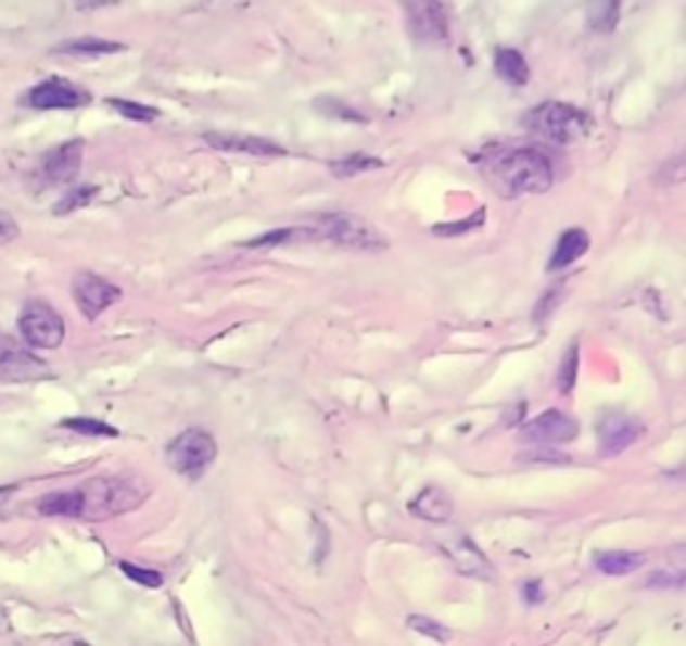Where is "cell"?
Returning <instances> with one entry per match:
<instances>
[{"label":"cell","instance_id":"obj_36","mask_svg":"<svg viewBox=\"0 0 686 646\" xmlns=\"http://www.w3.org/2000/svg\"><path fill=\"white\" fill-rule=\"evenodd\" d=\"M118 0H76L78 9H102V5H113Z\"/></svg>","mask_w":686,"mask_h":646},{"label":"cell","instance_id":"obj_22","mask_svg":"<svg viewBox=\"0 0 686 646\" xmlns=\"http://www.w3.org/2000/svg\"><path fill=\"white\" fill-rule=\"evenodd\" d=\"M56 51H60V54L97 56V54H113V51H124V43L105 41V38H76V41H67V43L56 46Z\"/></svg>","mask_w":686,"mask_h":646},{"label":"cell","instance_id":"obj_20","mask_svg":"<svg viewBox=\"0 0 686 646\" xmlns=\"http://www.w3.org/2000/svg\"><path fill=\"white\" fill-rule=\"evenodd\" d=\"M622 0H590L587 3V25L593 33H611L620 22Z\"/></svg>","mask_w":686,"mask_h":646},{"label":"cell","instance_id":"obj_15","mask_svg":"<svg viewBox=\"0 0 686 646\" xmlns=\"http://www.w3.org/2000/svg\"><path fill=\"white\" fill-rule=\"evenodd\" d=\"M204 140L217 151H231V153H250V156H284V148L277 145L271 140H263V137L253 135H223V131H207Z\"/></svg>","mask_w":686,"mask_h":646},{"label":"cell","instance_id":"obj_27","mask_svg":"<svg viewBox=\"0 0 686 646\" xmlns=\"http://www.w3.org/2000/svg\"><path fill=\"white\" fill-rule=\"evenodd\" d=\"M576 368H580V349L571 346L569 352H566V359H563V368H560L558 373V384L563 392H571L576 384Z\"/></svg>","mask_w":686,"mask_h":646},{"label":"cell","instance_id":"obj_19","mask_svg":"<svg viewBox=\"0 0 686 646\" xmlns=\"http://www.w3.org/2000/svg\"><path fill=\"white\" fill-rule=\"evenodd\" d=\"M494 67L496 73H499L501 78H505L507 84H512V87H525L531 78V71H529V62H525V56L520 54V51L514 49H499L494 54Z\"/></svg>","mask_w":686,"mask_h":646},{"label":"cell","instance_id":"obj_29","mask_svg":"<svg viewBox=\"0 0 686 646\" xmlns=\"http://www.w3.org/2000/svg\"><path fill=\"white\" fill-rule=\"evenodd\" d=\"M408 625L414 628V631H419L421 636H429L437 644H445V638H448V631H445L443 625H437L434 620H427V617H410Z\"/></svg>","mask_w":686,"mask_h":646},{"label":"cell","instance_id":"obj_12","mask_svg":"<svg viewBox=\"0 0 686 646\" xmlns=\"http://www.w3.org/2000/svg\"><path fill=\"white\" fill-rule=\"evenodd\" d=\"M646 427L633 416L611 414L598 425V451L600 456H617L631 448L638 438H644Z\"/></svg>","mask_w":686,"mask_h":646},{"label":"cell","instance_id":"obj_26","mask_svg":"<svg viewBox=\"0 0 686 646\" xmlns=\"http://www.w3.org/2000/svg\"><path fill=\"white\" fill-rule=\"evenodd\" d=\"M483 220L485 210H478V215L467 217V220L461 223H440V226H434V233H437V237H459V233H470L472 228L483 226Z\"/></svg>","mask_w":686,"mask_h":646},{"label":"cell","instance_id":"obj_4","mask_svg":"<svg viewBox=\"0 0 686 646\" xmlns=\"http://www.w3.org/2000/svg\"><path fill=\"white\" fill-rule=\"evenodd\" d=\"M314 231L322 239H330L333 244H339V248L357 250V253H381V250L389 248V242L381 237V231L373 223L352 213L322 215Z\"/></svg>","mask_w":686,"mask_h":646},{"label":"cell","instance_id":"obj_2","mask_svg":"<svg viewBox=\"0 0 686 646\" xmlns=\"http://www.w3.org/2000/svg\"><path fill=\"white\" fill-rule=\"evenodd\" d=\"M84 516L81 518H113L135 510L151 494L148 485L137 478H97L81 489Z\"/></svg>","mask_w":686,"mask_h":646},{"label":"cell","instance_id":"obj_16","mask_svg":"<svg viewBox=\"0 0 686 646\" xmlns=\"http://www.w3.org/2000/svg\"><path fill=\"white\" fill-rule=\"evenodd\" d=\"M38 512L46 518H81L84 516V494L81 489L54 491L38 499Z\"/></svg>","mask_w":686,"mask_h":646},{"label":"cell","instance_id":"obj_34","mask_svg":"<svg viewBox=\"0 0 686 646\" xmlns=\"http://www.w3.org/2000/svg\"><path fill=\"white\" fill-rule=\"evenodd\" d=\"M16 233H20V226H16L14 220H9L5 215H0V244L16 239Z\"/></svg>","mask_w":686,"mask_h":646},{"label":"cell","instance_id":"obj_7","mask_svg":"<svg viewBox=\"0 0 686 646\" xmlns=\"http://www.w3.org/2000/svg\"><path fill=\"white\" fill-rule=\"evenodd\" d=\"M408 33L419 43L448 41V11L440 0H399Z\"/></svg>","mask_w":686,"mask_h":646},{"label":"cell","instance_id":"obj_14","mask_svg":"<svg viewBox=\"0 0 686 646\" xmlns=\"http://www.w3.org/2000/svg\"><path fill=\"white\" fill-rule=\"evenodd\" d=\"M81 159H84V142L73 140L65 142V145L54 148L43 156L41 164V175L46 182L51 186H65V182L76 180L78 169H81Z\"/></svg>","mask_w":686,"mask_h":646},{"label":"cell","instance_id":"obj_28","mask_svg":"<svg viewBox=\"0 0 686 646\" xmlns=\"http://www.w3.org/2000/svg\"><path fill=\"white\" fill-rule=\"evenodd\" d=\"M122 571L129 577L131 582H140L145 587H162L164 585V577L153 569H140L135 563H122Z\"/></svg>","mask_w":686,"mask_h":646},{"label":"cell","instance_id":"obj_31","mask_svg":"<svg viewBox=\"0 0 686 646\" xmlns=\"http://www.w3.org/2000/svg\"><path fill=\"white\" fill-rule=\"evenodd\" d=\"M317 107L322 113H328V116L333 118H343V122H365V116H359L357 111H352L348 105H343V102H335V100H317Z\"/></svg>","mask_w":686,"mask_h":646},{"label":"cell","instance_id":"obj_3","mask_svg":"<svg viewBox=\"0 0 686 646\" xmlns=\"http://www.w3.org/2000/svg\"><path fill=\"white\" fill-rule=\"evenodd\" d=\"M525 127L550 142H576L590 131V116L569 102H542L525 113Z\"/></svg>","mask_w":686,"mask_h":646},{"label":"cell","instance_id":"obj_25","mask_svg":"<svg viewBox=\"0 0 686 646\" xmlns=\"http://www.w3.org/2000/svg\"><path fill=\"white\" fill-rule=\"evenodd\" d=\"M107 105L116 107L122 116L131 118V122H153V118L158 116L156 107L140 105V102H131V100H118V97H111V100H107Z\"/></svg>","mask_w":686,"mask_h":646},{"label":"cell","instance_id":"obj_35","mask_svg":"<svg viewBox=\"0 0 686 646\" xmlns=\"http://www.w3.org/2000/svg\"><path fill=\"white\" fill-rule=\"evenodd\" d=\"M523 596H525V601H529V604H539L542 598H545V593H542L539 582H525Z\"/></svg>","mask_w":686,"mask_h":646},{"label":"cell","instance_id":"obj_30","mask_svg":"<svg viewBox=\"0 0 686 646\" xmlns=\"http://www.w3.org/2000/svg\"><path fill=\"white\" fill-rule=\"evenodd\" d=\"M91 197H94V188H78V191H71V193H67L65 199H62L60 204H56L54 213H56V215H67V213H73V210L84 207V204L89 202Z\"/></svg>","mask_w":686,"mask_h":646},{"label":"cell","instance_id":"obj_11","mask_svg":"<svg viewBox=\"0 0 686 646\" xmlns=\"http://www.w3.org/2000/svg\"><path fill=\"white\" fill-rule=\"evenodd\" d=\"M580 434V425H576L571 416L560 414V410H547V414L536 416L534 421L520 430V438L525 443H536V445H560L569 443Z\"/></svg>","mask_w":686,"mask_h":646},{"label":"cell","instance_id":"obj_1","mask_svg":"<svg viewBox=\"0 0 686 646\" xmlns=\"http://www.w3.org/2000/svg\"><path fill=\"white\" fill-rule=\"evenodd\" d=\"M485 180L505 199L525 197V193H545L556 182V169L547 153L539 148H494L480 159Z\"/></svg>","mask_w":686,"mask_h":646},{"label":"cell","instance_id":"obj_5","mask_svg":"<svg viewBox=\"0 0 686 646\" xmlns=\"http://www.w3.org/2000/svg\"><path fill=\"white\" fill-rule=\"evenodd\" d=\"M217 456V443L209 432L204 430H186L177 434L167 448V459L172 470L182 478L196 480L199 474L207 470Z\"/></svg>","mask_w":686,"mask_h":646},{"label":"cell","instance_id":"obj_33","mask_svg":"<svg viewBox=\"0 0 686 646\" xmlns=\"http://www.w3.org/2000/svg\"><path fill=\"white\" fill-rule=\"evenodd\" d=\"M684 585V574H651L649 587H682Z\"/></svg>","mask_w":686,"mask_h":646},{"label":"cell","instance_id":"obj_13","mask_svg":"<svg viewBox=\"0 0 686 646\" xmlns=\"http://www.w3.org/2000/svg\"><path fill=\"white\" fill-rule=\"evenodd\" d=\"M443 550L448 553V558L454 560L456 569H459L461 574L474 577V580H494V566H491V560L485 558L483 550L474 545L470 536L461 534V531L450 536V542H443Z\"/></svg>","mask_w":686,"mask_h":646},{"label":"cell","instance_id":"obj_9","mask_svg":"<svg viewBox=\"0 0 686 646\" xmlns=\"http://www.w3.org/2000/svg\"><path fill=\"white\" fill-rule=\"evenodd\" d=\"M73 299L86 319H97L107 306L122 299V290L100 274L78 271L73 279Z\"/></svg>","mask_w":686,"mask_h":646},{"label":"cell","instance_id":"obj_10","mask_svg":"<svg viewBox=\"0 0 686 646\" xmlns=\"http://www.w3.org/2000/svg\"><path fill=\"white\" fill-rule=\"evenodd\" d=\"M43 376H49V368L41 357H36L11 335H0V379L36 381Z\"/></svg>","mask_w":686,"mask_h":646},{"label":"cell","instance_id":"obj_21","mask_svg":"<svg viewBox=\"0 0 686 646\" xmlns=\"http://www.w3.org/2000/svg\"><path fill=\"white\" fill-rule=\"evenodd\" d=\"M644 563H646V558L641 556V553H627V550H606V553H598V558H596L598 569L611 577L631 574V571L641 569Z\"/></svg>","mask_w":686,"mask_h":646},{"label":"cell","instance_id":"obj_23","mask_svg":"<svg viewBox=\"0 0 686 646\" xmlns=\"http://www.w3.org/2000/svg\"><path fill=\"white\" fill-rule=\"evenodd\" d=\"M381 164H384L381 159L365 156V153H354V156L343 159V162L330 164V169H333L335 177H354L359 173H368V169H379Z\"/></svg>","mask_w":686,"mask_h":646},{"label":"cell","instance_id":"obj_18","mask_svg":"<svg viewBox=\"0 0 686 646\" xmlns=\"http://www.w3.org/2000/svg\"><path fill=\"white\" fill-rule=\"evenodd\" d=\"M410 512L427 520H448L454 516V502L448 494L440 489H424L414 502H410Z\"/></svg>","mask_w":686,"mask_h":646},{"label":"cell","instance_id":"obj_32","mask_svg":"<svg viewBox=\"0 0 686 646\" xmlns=\"http://www.w3.org/2000/svg\"><path fill=\"white\" fill-rule=\"evenodd\" d=\"M293 228H279V231H268L263 237L250 239V242H244V248H271V244H282L288 239H293Z\"/></svg>","mask_w":686,"mask_h":646},{"label":"cell","instance_id":"obj_17","mask_svg":"<svg viewBox=\"0 0 686 646\" xmlns=\"http://www.w3.org/2000/svg\"><path fill=\"white\" fill-rule=\"evenodd\" d=\"M587 248H590V237H587L582 228H569V231H563V237L558 239L556 250H552L550 271H556V268H566L574 261H580L582 255L587 253Z\"/></svg>","mask_w":686,"mask_h":646},{"label":"cell","instance_id":"obj_24","mask_svg":"<svg viewBox=\"0 0 686 646\" xmlns=\"http://www.w3.org/2000/svg\"><path fill=\"white\" fill-rule=\"evenodd\" d=\"M65 430H73L78 434H91V438H116L118 430L116 427L105 425V421H97V419H84V416H76V419H65L62 421Z\"/></svg>","mask_w":686,"mask_h":646},{"label":"cell","instance_id":"obj_8","mask_svg":"<svg viewBox=\"0 0 686 646\" xmlns=\"http://www.w3.org/2000/svg\"><path fill=\"white\" fill-rule=\"evenodd\" d=\"M89 100V91L78 89L76 84L65 81V78H46L22 97V102L27 107H36V111H73V107H81Z\"/></svg>","mask_w":686,"mask_h":646},{"label":"cell","instance_id":"obj_6","mask_svg":"<svg viewBox=\"0 0 686 646\" xmlns=\"http://www.w3.org/2000/svg\"><path fill=\"white\" fill-rule=\"evenodd\" d=\"M20 333L27 346L56 349L65 341V322L43 301H30L20 314Z\"/></svg>","mask_w":686,"mask_h":646}]
</instances>
